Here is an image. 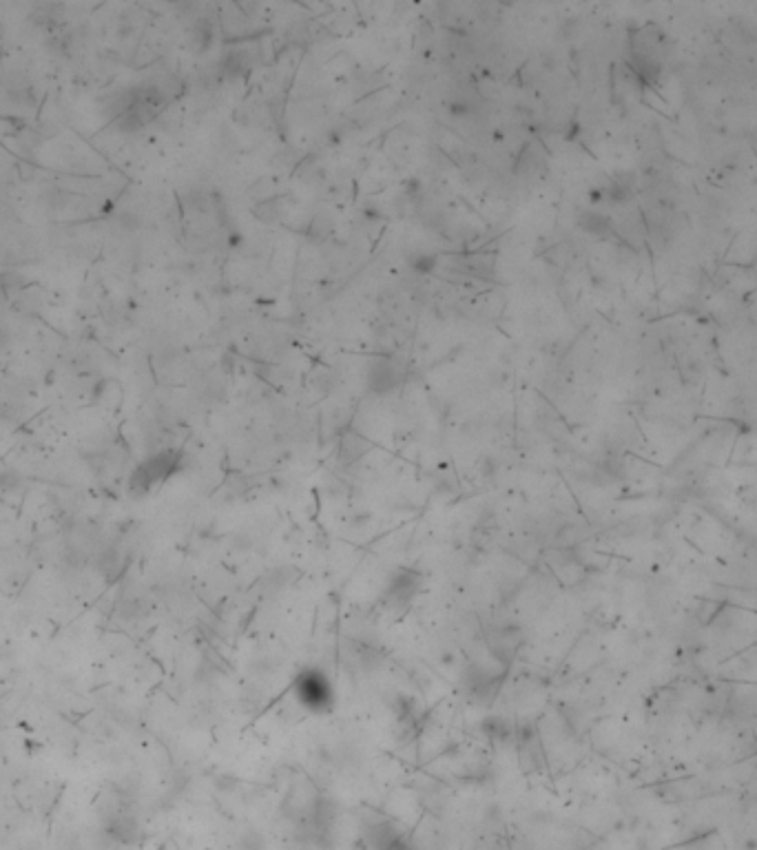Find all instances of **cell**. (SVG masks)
<instances>
[{
    "instance_id": "cell-4",
    "label": "cell",
    "mask_w": 757,
    "mask_h": 850,
    "mask_svg": "<svg viewBox=\"0 0 757 850\" xmlns=\"http://www.w3.org/2000/svg\"><path fill=\"white\" fill-rule=\"evenodd\" d=\"M403 366L390 357H378L368 368V386L376 394H390L403 383Z\"/></svg>"
},
{
    "instance_id": "cell-11",
    "label": "cell",
    "mask_w": 757,
    "mask_h": 850,
    "mask_svg": "<svg viewBox=\"0 0 757 850\" xmlns=\"http://www.w3.org/2000/svg\"><path fill=\"white\" fill-rule=\"evenodd\" d=\"M246 837L250 839V844H246V842H241V848L244 850H264V842H262V837L257 832H246Z\"/></svg>"
},
{
    "instance_id": "cell-10",
    "label": "cell",
    "mask_w": 757,
    "mask_h": 850,
    "mask_svg": "<svg viewBox=\"0 0 757 850\" xmlns=\"http://www.w3.org/2000/svg\"><path fill=\"white\" fill-rule=\"evenodd\" d=\"M412 264H414V270H419V272H432L434 266H436V257H432V255L416 257Z\"/></svg>"
},
{
    "instance_id": "cell-2",
    "label": "cell",
    "mask_w": 757,
    "mask_h": 850,
    "mask_svg": "<svg viewBox=\"0 0 757 850\" xmlns=\"http://www.w3.org/2000/svg\"><path fill=\"white\" fill-rule=\"evenodd\" d=\"M182 465V454L175 450H164L153 454L151 459L135 467L129 481V492L133 496H144L155 488L158 483L173 476Z\"/></svg>"
},
{
    "instance_id": "cell-6",
    "label": "cell",
    "mask_w": 757,
    "mask_h": 850,
    "mask_svg": "<svg viewBox=\"0 0 757 850\" xmlns=\"http://www.w3.org/2000/svg\"><path fill=\"white\" fill-rule=\"evenodd\" d=\"M107 835L111 839L120 842V844H138L142 837V828L138 824V819L131 817V815H115L107 822Z\"/></svg>"
},
{
    "instance_id": "cell-8",
    "label": "cell",
    "mask_w": 757,
    "mask_h": 850,
    "mask_svg": "<svg viewBox=\"0 0 757 850\" xmlns=\"http://www.w3.org/2000/svg\"><path fill=\"white\" fill-rule=\"evenodd\" d=\"M368 448H370V445H368L366 438H361L359 434H348V436H343V441H341L339 459H341V463L348 465V463L357 461L361 454H366Z\"/></svg>"
},
{
    "instance_id": "cell-9",
    "label": "cell",
    "mask_w": 757,
    "mask_h": 850,
    "mask_svg": "<svg viewBox=\"0 0 757 850\" xmlns=\"http://www.w3.org/2000/svg\"><path fill=\"white\" fill-rule=\"evenodd\" d=\"M248 67H250V63L246 60V51H241V49L229 51L222 60V69H224V73H229V75H239V73L248 71Z\"/></svg>"
},
{
    "instance_id": "cell-3",
    "label": "cell",
    "mask_w": 757,
    "mask_h": 850,
    "mask_svg": "<svg viewBox=\"0 0 757 850\" xmlns=\"http://www.w3.org/2000/svg\"><path fill=\"white\" fill-rule=\"evenodd\" d=\"M295 693L299 702L310 711H328L332 704L330 682L317 669H306L299 673V678L295 680Z\"/></svg>"
},
{
    "instance_id": "cell-7",
    "label": "cell",
    "mask_w": 757,
    "mask_h": 850,
    "mask_svg": "<svg viewBox=\"0 0 757 850\" xmlns=\"http://www.w3.org/2000/svg\"><path fill=\"white\" fill-rule=\"evenodd\" d=\"M580 226L585 233L596 235V237H607L611 233L609 217L602 215V212H596V210H585L580 215Z\"/></svg>"
},
{
    "instance_id": "cell-1",
    "label": "cell",
    "mask_w": 757,
    "mask_h": 850,
    "mask_svg": "<svg viewBox=\"0 0 757 850\" xmlns=\"http://www.w3.org/2000/svg\"><path fill=\"white\" fill-rule=\"evenodd\" d=\"M664 36L656 27H644L631 36L629 47V71L638 78V82L651 87L658 84L662 73V58H664Z\"/></svg>"
},
{
    "instance_id": "cell-5",
    "label": "cell",
    "mask_w": 757,
    "mask_h": 850,
    "mask_svg": "<svg viewBox=\"0 0 757 850\" xmlns=\"http://www.w3.org/2000/svg\"><path fill=\"white\" fill-rule=\"evenodd\" d=\"M419 591V573L401 569L388 587V600L395 607H407Z\"/></svg>"
}]
</instances>
